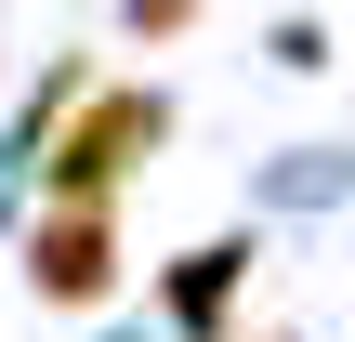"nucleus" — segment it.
<instances>
[{"label":"nucleus","mask_w":355,"mask_h":342,"mask_svg":"<svg viewBox=\"0 0 355 342\" xmlns=\"http://www.w3.org/2000/svg\"><path fill=\"white\" fill-rule=\"evenodd\" d=\"M237 264H250L237 237H224V250H184V264H171V316H184V330H198V342L224 330V290H237Z\"/></svg>","instance_id":"7ed1b4c3"},{"label":"nucleus","mask_w":355,"mask_h":342,"mask_svg":"<svg viewBox=\"0 0 355 342\" xmlns=\"http://www.w3.org/2000/svg\"><path fill=\"white\" fill-rule=\"evenodd\" d=\"M184 13H198V0H132V26H145V40H171Z\"/></svg>","instance_id":"20e7f679"},{"label":"nucleus","mask_w":355,"mask_h":342,"mask_svg":"<svg viewBox=\"0 0 355 342\" xmlns=\"http://www.w3.org/2000/svg\"><path fill=\"white\" fill-rule=\"evenodd\" d=\"M26 277H40L53 303H105V277H119L105 211H40V224H26Z\"/></svg>","instance_id":"f03ea898"},{"label":"nucleus","mask_w":355,"mask_h":342,"mask_svg":"<svg viewBox=\"0 0 355 342\" xmlns=\"http://www.w3.org/2000/svg\"><path fill=\"white\" fill-rule=\"evenodd\" d=\"M145 145H158V105H145V92H92V105L40 145V198H53V211H105Z\"/></svg>","instance_id":"f257e3e1"}]
</instances>
